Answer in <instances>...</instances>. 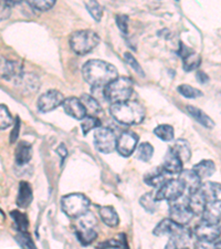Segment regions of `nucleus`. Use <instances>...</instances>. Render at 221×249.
<instances>
[{
    "instance_id": "f257e3e1",
    "label": "nucleus",
    "mask_w": 221,
    "mask_h": 249,
    "mask_svg": "<svg viewBox=\"0 0 221 249\" xmlns=\"http://www.w3.org/2000/svg\"><path fill=\"white\" fill-rule=\"evenodd\" d=\"M82 74L85 81L94 88L106 87L119 78L118 69L113 64L103 60H88L82 68Z\"/></svg>"
},
{
    "instance_id": "f03ea898",
    "label": "nucleus",
    "mask_w": 221,
    "mask_h": 249,
    "mask_svg": "<svg viewBox=\"0 0 221 249\" xmlns=\"http://www.w3.org/2000/svg\"><path fill=\"white\" fill-rule=\"evenodd\" d=\"M110 113L116 122L123 125H136L145 119V110L136 101H125L112 104Z\"/></svg>"
},
{
    "instance_id": "7ed1b4c3",
    "label": "nucleus",
    "mask_w": 221,
    "mask_h": 249,
    "mask_svg": "<svg viewBox=\"0 0 221 249\" xmlns=\"http://www.w3.org/2000/svg\"><path fill=\"white\" fill-rule=\"evenodd\" d=\"M133 93V81L127 77L116 78L104 88L103 94L112 104L128 101Z\"/></svg>"
},
{
    "instance_id": "20e7f679",
    "label": "nucleus",
    "mask_w": 221,
    "mask_h": 249,
    "mask_svg": "<svg viewBox=\"0 0 221 249\" xmlns=\"http://www.w3.org/2000/svg\"><path fill=\"white\" fill-rule=\"evenodd\" d=\"M100 43V37L92 30H79L70 36V47L74 53L84 55Z\"/></svg>"
},
{
    "instance_id": "39448f33",
    "label": "nucleus",
    "mask_w": 221,
    "mask_h": 249,
    "mask_svg": "<svg viewBox=\"0 0 221 249\" xmlns=\"http://www.w3.org/2000/svg\"><path fill=\"white\" fill-rule=\"evenodd\" d=\"M90 205V199L80 193L66 195L61 199L62 211L70 218H80L84 214H86Z\"/></svg>"
},
{
    "instance_id": "423d86ee",
    "label": "nucleus",
    "mask_w": 221,
    "mask_h": 249,
    "mask_svg": "<svg viewBox=\"0 0 221 249\" xmlns=\"http://www.w3.org/2000/svg\"><path fill=\"white\" fill-rule=\"evenodd\" d=\"M153 234L156 236H170L171 238H174L177 244L178 242L183 240H187L189 238V231L185 226H179V225L175 224L170 218L163 219L157 226L154 228Z\"/></svg>"
},
{
    "instance_id": "0eeeda50",
    "label": "nucleus",
    "mask_w": 221,
    "mask_h": 249,
    "mask_svg": "<svg viewBox=\"0 0 221 249\" xmlns=\"http://www.w3.org/2000/svg\"><path fill=\"white\" fill-rule=\"evenodd\" d=\"M93 141L96 150L103 154H108L112 153L116 148L118 138H116L113 130L108 127L100 126L95 128Z\"/></svg>"
},
{
    "instance_id": "6e6552de",
    "label": "nucleus",
    "mask_w": 221,
    "mask_h": 249,
    "mask_svg": "<svg viewBox=\"0 0 221 249\" xmlns=\"http://www.w3.org/2000/svg\"><path fill=\"white\" fill-rule=\"evenodd\" d=\"M184 192L185 188L179 179H170L163 186L159 187V190L156 192L155 197L158 202H160V200L175 202L179 197H182Z\"/></svg>"
},
{
    "instance_id": "1a4fd4ad",
    "label": "nucleus",
    "mask_w": 221,
    "mask_h": 249,
    "mask_svg": "<svg viewBox=\"0 0 221 249\" xmlns=\"http://www.w3.org/2000/svg\"><path fill=\"white\" fill-rule=\"evenodd\" d=\"M138 135L132 131H125L119 136L118 141H116V150L124 158H128L136 151Z\"/></svg>"
},
{
    "instance_id": "9d476101",
    "label": "nucleus",
    "mask_w": 221,
    "mask_h": 249,
    "mask_svg": "<svg viewBox=\"0 0 221 249\" xmlns=\"http://www.w3.org/2000/svg\"><path fill=\"white\" fill-rule=\"evenodd\" d=\"M64 96L57 90H49L46 93L40 95L38 100V107L39 111L42 113H48L57 109L58 107L61 106L64 102Z\"/></svg>"
},
{
    "instance_id": "9b49d317",
    "label": "nucleus",
    "mask_w": 221,
    "mask_h": 249,
    "mask_svg": "<svg viewBox=\"0 0 221 249\" xmlns=\"http://www.w3.org/2000/svg\"><path fill=\"white\" fill-rule=\"evenodd\" d=\"M194 217L192 213L187 207V205H183L179 203L171 204L170 207V218L175 224L179 226H186L188 223Z\"/></svg>"
},
{
    "instance_id": "f8f14e48",
    "label": "nucleus",
    "mask_w": 221,
    "mask_h": 249,
    "mask_svg": "<svg viewBox=\"0 0 221 249\" xmlns=\"http://www.w3.org/2000/svg\"><path fill=\"white\" fill-rule=\"evenodd\" d=\"M0 73L2 78L8 81H15L16 83H20L23 78L22 66L16 61H3L0 66Z\"/></svg>"
},
{
    "instance_id": "ddd939ff",
    "label": "nucleus",
    "mask_w": 221,
    "mask_h": 249,
    "mask_svg": "<svg viewBox=\"0 0 221 249\" xmlns=\"http://www.w3.org/2000/svg\"><path fill=\"white\" fill-rule=\"evenodd\" d=\"M220 228L218 225H211L206 222L200 223L195 228V235L199 240L217 242L220 238Z\"/></svg>"
},
{
    "instance_id": "4468645a",
    "label": "nucleus",
    "mask_w": 221,
    "mask_h": 249,
    "mask_svg": "<svg viewBox=\"0 0 221 249\" xmlns=\"http://www.w3.org/2000/svg\"><path fill=\"white\" fill-rule=\"evenodd\" d=\"M179 55L183 58L184 70L187 72L196 70L197 68L200 66V62H202V58H200V55L194 50L187 48L184 43H180Z\"/></svg>"
},
{
    "instance_id": "2eb2a0df",
    "label": "nucleus",
    "mask_w": 221,
    "mask_h": 249,
    "mask_svg": "<svg viewBox=\"0 0 221 249\" xmlns=\"http://www.w3.org/2000/svg\"><path fill=\"white\" fill-rule=\"evenodd\" d=\"M63 110L68 115L75 120H82L86 116L85 109H84L81 100L78 98H68L63 102Z\"/></svg>"
},
{
    "instance_id": "dca6fc26",
    "label": "nucleus",
    "mask_w": 221,
    "mask_h": 249,
    "mask_svg": "<svg viewBox=\"0 0 221 249\" xmlns=\"http://www.w3.org/2000/svg\"><path fill=\"white\" fill-rule=\"evenodd\" d=\"M178 179L183 184L185 190H187L189 194L198 191L200 185H202V178L192 170H183L180 172Z\"/></svg>"
},
{
    "instance_id": "f3484780",
    "label": "nucleus",
    "mask_w": 221,
    "mask_h": 249,
    "mask_svg": "<svg viewBox=\"0 0 221 249\" xmlns=\"http://www.w3.org/2000/svg\"><path fill=\"white\" fill-rule=\"evenodd\" d=\"M203 222L218 225L221 222V199H216L206 205L203 213Z\"/></svg>"
},
{
    "instance_id": "a211bd4d",
    "label": "nucleus",
    "mask_w": 221,
    "mask_h": 249,
    "mask_svg": "<svg viewBox=\"0 0 221 249\" xmlns=\"http://www.w3.org/2000/svg\"><path fill=\"white\" fill-rule=\"evenodd\" d=\"M170 175L168 173L164 170V168H154L152 172L147 173L145 175V178H144V182H145L147 185L153 186V187H160L163 186L165 183L170 180Z\"/></svg>"
},
{
    "instance_id": "6ab92c4d",
    "label": "nucleus",
    "mask_w": 221,
    "mask_h": 249,
    "mask_svg": "<svg viewBox=\"0 0 221 249\" xmlns=\"http://www.w3.org/2000/svg\"><path fill=\"white\" fill-rule=\"evenodd\" d=\"M198 192L203 195V197L206 199L207 204L210 202H214V200H216L217 197H218V195L220 194L221 184L208 180V182H204L200 185Z\"/></svg>"
},
{
    "instance_id": "aec40b11",
    "label": "nucleus",
    "mask_w": 221,
    "mask_h": 249,
    "mask_svg": "<svg viewBox=\"0 0 221 249\" xmlns=\"http://www.w3.org/2000/svg\"><path fill=\"white\" fill-rule=\"evenodd\" d=\"M163 168L166 171L168 174H180V172L183 171V162L180 160L177 155L170 150L165 155Z\"/></svg>"
},
{
    "instance_id": "412c9836",
    "label": "nucleus",
    "mask_w": 221,
    "mask_h": 249,
    "mask_svg": "<svg viewBox=\"0 0 221 249\" xmlns=\"http://www.w3.org/2000/svg\"><path fill=\"white\" fill-rule=\"evenodd\" d=\"M206 199L203 197V195L198 191L192 193V194H189V197H188L187 200V207L189 208L192 215H203L204 208H206Z\"/></svg>"
},
{
    "instance_id": "4be33fe9",
    "label": "nucleus",
    "mask_w": 221,
    "mask_h": 249,
    "mask_svg": "<svg viewBox=\"0 0 221 249\" xmlns=\"http://www.w3.org/2000/svg\"><path fill=\"white\" fill-rule=\"evenodd\" d=\"M34 199L31 185L28 182H20L19 184V193L17 196V205L20 208H27L31 204Z\"/></svg>"
},
{
    "instance_id": "5701e85b",
    "label": "nucleus",
    "mask_w": 221,
    "mask_h": 249,
    "mask_svg": "<svg viewBox=\"0 0 221 249\" xmlns=\"http://www.w3.org/2000/svg\"><path fill=\"white\" fill-rule=\"evenodd\" d=\"M171 151L174 152L177 155V158L182 160L183 163L189 162L191 159V148L189 143H188L186 140H177L176 142L172 144Z\"/></svg>"
},
{
    "instance_id": "b1692460",
    "label": "nucleus",
    "mask_w": 221,
    "mask_h": 249,
    "mask_svg": "<svg viewBox=\"0 0 221 249\" xmlns=\"http://www.w3.org/2000/svg\"><path fill=\"white\" fill-rule=\"evenodd\" d=\"M32 158V146L28 142H20L16 148L15 160L18 165H26Z\"/></svg>"
},
{
    "instance_id": "393cba45",
    "label": "nucleus",
    "mask_w": 221,
    "mask_h": 249,
    "mask_svg": "<svg viewBox=\"0 0 221 249\" xmlns=\"http://www.w3.org/2000/svg\"><path fill=\"white\" fill-rule=\"evenodd\" d=\"M192 171H194L200 178L204 179L210 178V176L214 174L216 171V165L211 160H203L202 162L197 163L196 165H194Z\"/></svg>"
},
{
    "instance_id": "a878e982",
    "label": "nucleus",
    "mask_w": 221,
    "mask_h": 249,
    "mask_svg": "<svg viewBox=\"0 0 221 249\" xmlns=\"http://www.w3.org/2000/svg\"><path fill=\"white\" fill-rule=\"evenodd\" d=\"M186 107H187L188 113H189L197 122H199L200 124H202L203 126L207 127V128H212L215 126L214 120H211L210 118H209V116L204 113V111H202L196 107H192V106H187Z\"/></svg>"
},
{
    "instance_id": "bb28decb",
    "label": "nucleus",
    "mask_w": 221,
    "mask_h": 249,
    "mask_svg": "<svg viewBox=\"0 0 221 249\" xmlns=\"http://www.w3.org/2000/svg\"><path fill=\"white\" fill-rule=\"evenodd\" d=\"M100 216H101V219L103 223L108 227H116L119 223V218L118 214L113 207L110 206H103L100 207Z\"/></svg>"
},
{
    "instance_id": "cd10ccee",
    "label": "nucleus",
    "mask_w": 221,
    "mask_h": 249,
    "mask_svg": "<svg viewBox=\"0 0 221 249\" xmlns=\"http://www.w3.org/2000/svg\"><path fill=\"white\" fill-rule=\"evenodd\" d=\"M80 100H81L84 109H85L86 115L95 116L102 111V107L98 102V100L93 98V96L88 94H83L81 98H80Z\"/></svg>"
},
{
    "instance_id": "c85d7f7f",
    "label": "nucleus",
    "mask_w": 221,
    "mask_h": 249,
    "mask_svg": "<svg viewBox=\"0 0 221 249\" xmlns=\"http://www.w3.org/2000/svg\"><path fill=\"white\" fill-rule=\"evenodd\" d=\"M75 235L83 246H88L98 238V232L93 228H79Z\"/></svg>"
},
{
    "instance_id": "c756f323",
    "label": "nucleus",
    "mask_w": 221,
    "mask_h": 249,
    "mask_svg": "<svg viewBox=\"0 0 221 249\" xmlns=\"http://www.w3.org/2000/svg\"><path fill=\"white\" fill-rule=\"evenodd\" d=\"M139 203L142 205V207L146 212L155 213L158 210V200L156 199L154 193H147V194H144L139 199Z\"/></svg>"
},
{
    "instance_id": "7c9ffc66",
    "label": "nucleus",
    "mask_w": 221,
    "mask_h": 249,
    "mask_svg": "<svg viewBox=\"0 0 221 249\" xmlns=\"http://www.w3.org/2000/svg\"><path fill=\"white\" fill-rule=\"evenodd\" d=\"M136 159L142 160V162H148L152 159L153 154H154V147L152 146V144L148 142L140 143L139 145L136 147Z\"/></svg>"
},
{
    "instance_id": "2f4dec72",
    "label": "nucleus",
    "mask_w": 221,
    "mask_h": 249,
    "mask_svg": "<svg viewBox=\"0 0 221 249\" xmlns=\"http://www.w3.org/2000/svg\"><path fill=\"white\" fill-rule=\"evenodd\" d=\"M10 214H11V217L14 219L16 230H17L19 232H26L28 230V226H29V220H28L27 216L18 211L11 212Z\"/></svg>"
},
{
    "instance_id": "473e14b6",
    "label": "nucleus",
    "mask_w": 221,
    "mask_h": 249,
    "mask_svg": "<svg viewBox=\"0 0 221 249\" xmlns=\"http://www.w3.org/2000/svg\"><path fill=\"white\" fill-rule=\"evenodd\" d=\"M154 134L160 140L170 142V141L174 139L175 131H174V127L171 125H168V124H160V125L154 128Z\"/></svg>"
},
{
    "instance_id": "72a5a7b5",
    "label": "nucleus",
    "mask_w": 221,
    "mask_h": 249,
    "mask_svg": "<svg viewBox=\"0 0 221 249\" xmlns=\"http://www.w3.org/2000/svg\"><path fill=\"white\" fill-rule=\"evenodd\" d=\"M100 126H101V121H100L96 116L86 115L85 118L82 120V123H81L82 132L84 135H86L88 132L94 130V128H98Z\"/></svg>"
},
{
    "instance_id": "f704fd0d",
    "label": "nucleus",
    "mask_w": 221,
    "mask_h": 249,
    "mask_svg": "<svg viewBox=\"0 0 221 249\" xmlns=\"http://www.w3.org/2000/svg\"><path fill=\"white\" fill-rule=\"evenodd\" d=\"M14 119L5 104H0V130H5L13 125Z\"/></svg>"
},
{
    "instance_id": "c9c22d12",
    "label": "nucleus",
    "mask_w": 221,
    "mask_h": 249,
    "mask_svg": "<svg viewBox=\"0 0 221 249\" xmlns=\"http://www.w3.org/2000/svg\"><path fill=\"white\" fill-rule=\"evenodd\" d=\"M177 90H178L180 94L187 99H195L203 95L202 91H199L198 89H196V88L191 86H188V84H182V86L177 88Z\"/></svg>"
},
{
    "instance_id": "e433bc0d",
    "label": "nucleus",
    "mask_w": 221,
    "mask_h": 249,
    "mask_svg": "<svg viewBox=\"0 0 221 249\" xmlns=\"http://www.w3.org/2000/svg\"><path fill=\"white\" fill-rule=\"evenodd\" d=\"M84 6L86 7L87 11L96 21H100V20H101L103 16V8L98 1H85L84 2Z\"/></svg>"
},
{
    "instance_id": "4c0bfd02",
    "label": "nucleus",
    "mask_w": 221,
    "mask_h": 249,
    "mask_svg": "<svg viewBox=\"0 0 221 249\" xmlns=\"http://www.w3.org/2000/svg\"><path fill=\"white\" fill-rule=\"evenodd\" d=\"M55 5V0H34L29 1V6L38 11H48Z\"/></svg>"
},
{
    "instance_id": "58836bf2",
    "label": "nucleus",
    "mask_w": 221,
    "mask_h": 249,
    "mask_svg": "<svg viewBox=\"0 0 221 249\" xmlns=\"http://www.w3.org/2000/svg\"><path fill=\"white\" fill-rule=\"evenodd\" d=\"M16 238H17L18 243L21 245L23 248L26 249H37L35 247V245L32 242L30 235L28 234V232H19V235L16 236Z\"/></svg>"
},
{
    "instance_id": "ea45409f",
    "label": "nucleus",
    "mask_w": 221,
    "mask_h": 249,
    "mask_svg": "<svg viewBox=\"0 0 221 249\" xmlns=\"http://www.w3.org/2000/svg\"><path fill=\"white\" fill-rule=\"evenodd\" d=\"M124 59H125V61L130 64V66L133 68L136 71V73H138L140 77H144V71L142 69V67L139 66V63L137 62V60H136L134 58V55H133L132 53H130V52H125L124 53Z\"/></svg>"
},
{
    "instance_id": "a19ab883",
    "label": "nucleus",
    "mask_w": 221,
    "mask_h": 249,
    "mask_svg": "<svg viewBox=\"0 0 221 249\" xmlns=\"http://www.w3.org/2000/svg\"><path fill=\"white\" fill-rule=\"evenodd\" d=\"M11 15V7L6 1L0 2V21L7 20Z\"/></svg>"
},
{
    "instance_id": "79ce46f5",
    "label": "nucleus",
    "mask_w": 221,
    "mask_h": 249,
    "mask_svg": "<svg viewBox=\"0 0 221 249\" xmlns=\"http://www.w3.org/2000/svg\"><path fill=\"white\" fill-rule=\"evenodd\" d=\"M116 23L119 28V30L126 34L128 28V17L125 15H118L116 16Z\"/></svg>"
},
{
    "instance_id": "37998d69",
    "label": "nucleus",
    "mask_w": 221,
    "mask_h": 249,
    "mask_svg": "<svg viewBox=\"0 0 221 249\" xmlns=\"http://www.w3.org/2000/svg\"><path fill=\"white\" fill-rule=\"evenodd\" d=\"M195 249H217L215 242H206V240H198L195 244Z\"/></svg>"
},
{
    "instance_id": "c03bdc74",
    "label": "nucleus",
    "mask_w": 221,
    "mask_h": 249,
    "mask_svg": "<svg viewBox=\"0 0 221 249\" xmlns=\"http://www.w3.org/2000/svg\"><path fill=\"white\" fill-rule=\"evenodd\" d=\"M19 131H20V119L16 118V122L14 123V130L11 132V135H10V142L11 143H15L16 141L18 139V135H19Z\"/></svg>"
},
{
    "instance_id": "a18cd8bd",
    "label": "nucleus",
    "mask_w": 221,
    "mask_h": 249,
    "mask_svg": "<svg viewBox=\"0 0 221 249\" xmlns=\"http://www.w3.org/2000/svg\"><path fill=\"white\" fill-rule=\"evenodd\" d=\"M119 246H120V243H118L114 239H111V240H106V242L100 244L96 248L98 249H110V248H118Z\"/></svg>"
},
{
    "instance_id": "49530a36",
    "label": "nucleus",
    "mask_w": 221,
    "mask_h": 249,
    "mask_svg": "<svg viewBox=\"0 0 221 249\" xmlns=\"http://www.w3.org/2000/svg\"><path fill=\"white\" fill-rule=\"evenodd\" d=\"M197 79L199 80L200 83H207L209 81V77L204 71L197 72Z\"/></svg>"
},
{
    "instance_id": "de8ad7c7",
    "label": "nucleus",
    "mask_w": 221,
    "mask_h": 249,
    "mask_svg": "<svg viewBox=\"0 0 221 249\" xmlns=\"http://www.w3.org/2000/svg\"><path fill=\"white\" fill-rule=\"evenodd\" d=\"M57 153H58L60 156H61L62 160L66 159V156L68 155V151H67L66 146H64V145H60V146L57 148Z\"/></svg>"
},
{
    "instance_id": "09e8293b",
    "label": "nucleus",
    "mask_w": 221,
    "mask_h": 249,
    "mask_svg": "<svg viewBox=\"0 0 221 249\" xmlns=\"http://www.w3.org/2000/svg\"><path fill=\"white\" fill-rule=\"evenodd\" d=\"M164 249H177V242L170 237V239L168 240V243L166 244V246H165Z\"/></svg>"
},
{
    "instance_id": "8fccbe9b",
    "label": "nucleus",
    "mask_w": 221,
    "mask_h": 249,
    "mask_svg": "<svg viewBox=\"0 0 221 249\" xmlns=\"http://www.w3.org/2000/svg\"><path fill=\"white\" fill-rule=\"evenodd\" d=\"M215 245L217 249H221V239H218L217 242H215Z\"/></svg>"
},
{
    "instance_id": "3c124183",
    "label": "nucleus",
    "mask_w": 221,
    "mask_h": 249,
    "mask_svg": "<svg viewBox=\"0 0 221 249\" xmlns=\"http://www.w3.org/2000/svg\"><path fill=\"white\" fill-rule=\"evenodd\" d=\"M219 239H221V228H220V238Z\"/></svg>"
},
{
    "instance_id": "603ef678",
    "label": "nucleus",
    "mask_w": 221,
    "mask_h": 249,
    "mask_svg": "<svg viewBox=\"0 0 221 249\" xmlns=\"http://www.w3.org/2000/svg\"><path fill=\"white\" fill-rule=\"evenodd\" d=\"M182 249H188V248H182Z\"/></svg>"
}]
</instances>
